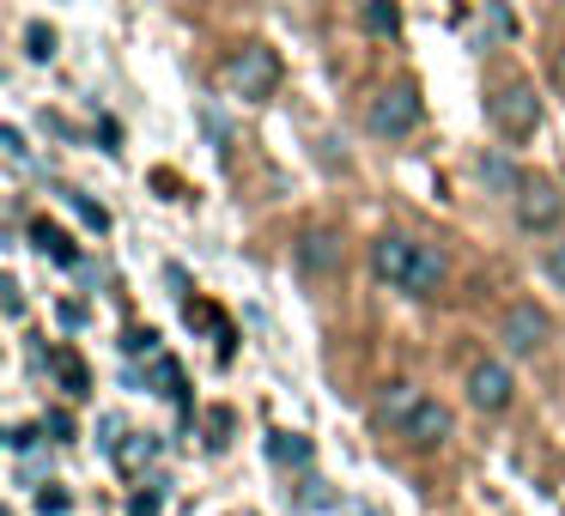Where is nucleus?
I'll list each match as a JSON object with an SVG mask.
<instances>
[{
  "label": "nucleus",
  "instance_id": "6e6552de",
  "mask_svg": "<svg viewBox=\"0 0 565 516\" xmlns=\"http://www.w3.org/2000/svg\"><path fill=\"white\" fill-rule=\"evenodd\" d=\"M450 426H456V419H450V407H444V401H431V395H426V401H419V413L402 426V438L414 443V450H438V443L450 438Z\"/></svg>",
  "mask_w": 565,
  "mask_h": 516
},
{
  "label": "nucleus",
  "instance_id": "bb28decb",
  "mask_svg": "<svg viewBox=\"0 0 565 516\" xmlns=\"http://www.w3.org/2000/svg\"><path fill=\"white\" fill-rule=\"evenodd\" d=\"M207 431H213V450H220V443H225V431H232V413H225V407H213V413H207Z\"/></svg>",
  "mask_w": 565,
  "mask_h": 516
},
{
  "label": "nucleus",
  "instance_id": "c85d7f7f",
  "mask_svg": "<svg viewBox=\"0 0 565 516\" xmlns=\"http://www.w3.org/2000/svg\"><path fill=\"white\" fill-rule=\"evenodd\" d=\"M553 79L565 86V50H553Z\"/></svg>",
  "mask_w": 565,
  "mask_h": 516
},
{
  "label": "nucleus",
  "instance_id": "0eeeda50",
  "mask_svg": "<svg viewBox=\"0 0 565 516\" xmlns=\"http://www.w3.org/2000/svg\"><path fill=\"white\" fill-rule=\"evenodd\" d=\"M414 249H419L414 237H402V232H383L377 244H371V268H377V280L402 292V286H407V268H414Z\"/></svg>",
  "mask_w": 565,
  "mask_h": 516
},
{
  "label": "nucleus",
  "instance_id": "f257e3e1",
  "mask_svg": "<svg viewBox=\"0 0 565 516\" xmlns=\"http://www.w3.org/2000/svg\"><path fill=\"white\" fill-rule=\"evenodd\" d=\"M225 92L244 104H268L280 92V55L268 43H244V50L225 62Z\"/></svg>",
  "mask_w": 565,
  "mask_h": 516
},
{
  "label": "nucleus",
  "instance_id": "f03ea898",
  "mask_svg": "<svg viewBox=\"0 0 565 516\" xmlns=\"http://www.w3.org/2000/svg\"><path fill=\"white\" fill-rule=\"evenodd\" d=\"M487 116H492V128H499L504 140H529V135L541 128V98H535V86H529V79H504V86L487 98Z\"/></svg>",
  "mask_w": 565,
  "mask_h": 516
},
{
  "label": "nucleus",
  "instance_id": "5701e85b",
  "mask_svg": "<svg viewBox=\"0 0 565 516\" xmlns=\"http://www.w3.org/2000/svg\"><path fill=\"white\" fill-rule=\"evenodd\" d=\"M159 504H164V492H159V486H140V492H135V504H128V516H159Z\"/></svg>",
  "mask_w": 565,
  "mask_h": 516
},
{
  "label": "nucleus",
  "instance_id": "a211bd4d",
  "mask_svg": "<svg viewBox=\"0 0 565 516\" xmlns=\"http://www.w3.org/2000/svg\"><path fill=\"white\" fill-rule=\"evenodd\" d=\"M38 510H43V516H67V510H74V492L55 486V480H50V486L38 492Z\"/></svg>",
  "mask_w": 565,
  "mask_h": 516
},
{
  "label": "nucleus",
  "instance_id": "6ab92c4d",
  "mask_svg": "<svg viewBox=\"0 0 565 516\" xmlns=\"http://www.w3.org/2000/svg\"><path fill=\"white\" fill-rule=\"evenodd\" d=\"M67 207H74V213H79V219H86V225H92V232H110V213H104V207H98V201H86V195H74V189H67Z\"/></svg>",
  "mask_w": 565,
  "mask_h": 516
},
{
  "label": "nucleus",
  "instance_id": "39448f33",
  "mask_svg": "<svg viewBox=\"0 0 565 516\" xmlns=\"http://www.w3.org/2000/svg\"><path fill=\"white\" fill-rule=\"evenodd\" d=\"M511 395H516V383H511V365H504V358H480V365L468 370V401H475L480 413H504Z\"/></svg>",
  "mask_w": 565,
  "mask_h": 516
},
{
  "label": "nucleus",
  "instance_id": "ddd939ff",
  "mask_svg": "<svg viewBox=\"0 0 565 516\" xmlns=\"http://www.w3.org/2000/svg\"><path fill=\"white\" fill-rule=\"evenodd\" d=\"M444 273H450V268H444V256H438L431 244H419V249H414V268H407V286H402V292H407V298H438V292H444Z\"/></svg>",
  "mask_w": 565,
  "mask_h": 516
},
{
  "label": "nucleus",
  "instance_id": "cd10ccee",
  "mask_svg": "<svg viewBox=\"0 0 565 516\" xmlns=\"http://www.w3.org/2000/svg\"><path fill=\"white\" fill-rule=\"evenodd\" d=\"M7 316H25V292H19V280H7Z\"/></svg>",
  "mask_w": 565,
  "mask_h": 516
},
{
  "label": "nucleus",
  "instance_id": "412c9836",
  "mask_svg": "<svg viewBox=\"0 0 565 516\" xmlns=\"http://www.w3.org/2000/svg\"><path fill=\"white\" fill-rule=\"evenodd\" d=\"M25 55H31V62H50V55H55V31L50 25H31L25 31Z\"/></svg>",
  "mask_w": 565,
  "mask_h": 516
},
{
  "label": "nucleus",
  "instance_id": "1a4fd4ad",
  "mask_svg": "<svg viewBox=\"0 0 565 516\" xmlns=\"http://www.w3.org/2000/svg\"><path fill=\"white\" fill-rule=\"evenodd\" d=\"M298 268H305V280H329V273H341V244H334L329 232H305L298 237Z\"/></svg>",
  "mask_w": 565,
  "mask_h": 516
},
{
  "label": "nucleus",
  "instance_id": "20e7f679",
  "mask_svg": "<svg viewBox=\"0 0 565 516\" xmlns=\"http://www.w3.org/2000/svg\"><path fill=\"white\" fill-rule=\"evenodd\" d=\"M547 334H553V316L535 304V298L511 304V310H504V322H499V341H504V353H511V358H535L541 346H547Z\"/></svg>",
  "mask_w": 565,
  "mask_h": 516
},
{
  "label": "nucleus",
  "instance_id": "a878e982",
  "mask_svg": "<svg viewBox=\"0 0 565 516\" xmlns=\"http://www.w3.org/2000/svg\"><path fill=\"white\" fill-rule=\"evenodd\" d=\"M147 455H152V438H140V443H122V450H116V462H122V467H140Z\"/></svg>",
  "mask_w": 565,
  "mask_h": 516
},
{
  "label": "nucleus",
  "instance_id": "4be33fe9",
  "mask_svg": "<svg viewBox=\"0 0 565 516\" xmlns=\"http://www.w3.org/2000/svg\"><path fill=\"white\" fill-rule=\"evenodd\" d=\"M541 273H547V280L565 292V237H559V244H547V256H541Z\"/></svg>",
  "mask_w": 565,
  "mask_h": 516
},
{
  "label": "nucleus",
  "instance_id": "aec40b11",
  "mask_svg": "<svg viewBox=\"0 0 565 516\" xmlns=\"http://www.w3.org/2000/svg\"><path fill=\"white\" fill-rule=\"evenodd\" d=\"M43 438L74 443V413H67V407H50V413H43Z\"/></svg>",
  "mask_w": 565,
  "mask_h": 516
},
{
  "label": "nucleus",
  "instance_id": "393cba45",
  "mask_svg": "<svg viewBox=\"0 0 565 516\" xmlns=\"http://www.w3.org/2000/svg\"><path fill=\"white\" fill-rule=\"evenodd\" d=\"M38 431H43V426H7V450H19V455H25L31 443H38Z\"/></svg>",
  "mask_w": 565,
  "mask_h": 516
},
{
  "label": "nucleus",
  "instance_id": "f8f14e48",
  "mask_svg": "<svg viewBox=\"0 0 565 516\" xmlns=\"http://www.w3.org/2000/svg\"><path fill=\"white\" fill-rule=\"evenodd\" d=\"M419 401H426V389H419V383H390V389L377 395V426L402 431L407 419L419 413Z\"/></svg>",
  "mask_w": 565,
  "mask_h": 516
},
{
  "label": "nucleus",
  "instance_id": "b1692460",
  "mask_svg": "<svg viewBox=\"0 0 565 516\" xmlns=\"http://www.w3.org/2000/svg\"><path fill=\"white\" fill-rule=\"evenodd\" d=\"M0 147H7V159H13V164L31 159V147H25V135H19V128H0Z\"/></svg>",
  "mask_w": 565,
  "mask_h": 516
},
{
  "label": "nucleus",
  "instance_id": "9b49d317",
  "mask_svg": "<svg viewBox=\"0 0 565 516\" xmlns=\"http://www.w3.org/2000/svg\"><path fill=\"white\" fill-rule=\"evenodd\" d=\"M31 249L50 256L55 268H79V244L67 237V225H55V219H31Z\"/></svg>",
  "mask_w": 565,
  "mask_h": 516
},
{
  "label": "nucleus",
  "instance_id": "f3484780",
  "mask_svg": "<svg viewBox=\"0 0 565 516\" xmlns=\"http://www.w3.org/2000/svg\"><path fill=\"white\" fill-rule=\"evenodd\" d=\"M147 377L159 383V395H171V401H183V370H177V358H164V353H152V365H147Z\"/></svg>",
  "mask_w": 565,
  "mask_h": 516
},
{
  "label": "nucleus",
  "instance_id": "4468645a",
  "mask_svg": "<svg viewBox=\"0 0 565 516\" xmlns=\"http://www.w3.org/2000/svg\"><path fill=\"white\" fill-rule=\"evenodd\" d=\"M50 370H55V383H62L67 401H86L92 395V370H86V358H79L74 346H50Z\"/></svg>",
  "mask_w": 565,
  "mask_h": 516
},
{
  "label": "nucleus",
  "instance_id": "9d476101",
  "mask_svg": "<svg viewBox=\"0 0 565 516\" xmlns=\"http://www.w3.org/2000/svg\"><path fill=\"white\" fill-rule=\"evenodd\" d=\"M475 171H480V183H487L492 189V195H523V171H516V159H511V152H499V147H487V152H480V164H475Z\"/></svg>",
  "mask_w": 565,
  "mask_h": 516
},
{
  "label": "nucleus",
  "instance_id": "7ed1b4c3",
  "mask_svg": "<svg viewBox=\"0 0 565 516\" xmlns=\"http://www.w3.org/2000/svg\"><path fill=\"white\" fill-rule=\"evenodd\" d=\"M419 92L414 86H390V92H377V98H371V110H365V128L377 140H402V135H414L419 128Z\"/></svg>",
  "mask_w": 565,
  "mask_h": 516
},
{
  "label": "nucleus",
  "instance_id": "dca6fc26",
  "mask_svg": "<svg viewBox=\"0 0 565 516\" xmlns=\"http://www.w3.org/2000/svg\"><path fill=\"white\" fill-rule=\"evenodd\" d=\"M365 31L371 37H402V7L395 0H365Z\"/></svg>",
  "mask_w": 565,
  "mask_h": 516
},
{
  "label": "nucleus",
  "instance_id": "2eb2a0df",
  "mask_svg": "<svg viewBox=\"0 0 565 516\" xmlns=\"http://www.w3.org/2000/svg\"><path fill=\"white\" fill-rule=\"evenodd\" d=\"M268 455H274L280 467H305V462H310V438H305V431H274V438H268Z\"/></svg>",
  "mask_w": 565,
  "mask_h": 516
},
{
  "label": "nucleus",
  "instance_id": "423d86ee",
  "mask_svg": "<svg viewBox=\"0 0 565 516\" xmlns=\"http://www.w3.org/2000/svg\"><path fill=\"white\" fill-rule=\"evenodd\" d=\"M565 219V201H559V189H547V183H535V189H523L516 195V232H553V225Z\"/></svg>",
  "mask_w": 565,
  "mask_h": 516
}]
</instances>
